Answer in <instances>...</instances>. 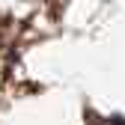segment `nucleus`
<instances>
[{"instance_id": "f257e3e1", "label": "nucleus", "mask_w": 125, "mask_h": 125, "mask_svg": "<svg viewBox=\"0 0 125 125\" xmlns=\"http://www.w3.org/2000/svg\"><path fill=\"white\" fill-rule=\"evenodd\" d=\"M89 125H125L119 119H98V116H89Z\"/></svg>"}]
</instances>
